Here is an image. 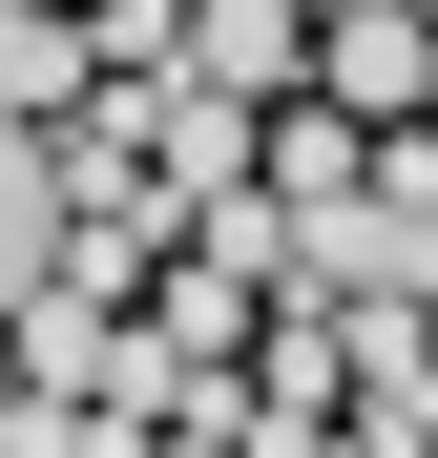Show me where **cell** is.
<instances>
[{
	"instance_id": "cell-1",
	"label": "cell",
	"mask_w": 438,
	"mask_h": 458,
	"mask_svg": "<svg viewBox=\"0 0 438 458\" xmlns=\"http://www.w3.org/2000/svg\"><path fill=\"white\" fill-rule=\"evenodd\" d=\"M313 84L355 125H417L438 105V0H334V21H313Z\"/></svg>"
},
{
	"instance_id": "cell-2",
	"label": "cell",
	"mask_w": 438,
	"mask_h": 458,
	"mask_svg": "<svg viewBox=\"0 0 438 458\" xmlns=\"http://www.w3.org/2000/svg\"><path fill=\"white\" fill-rule=\"evenodd\" d=\"M63 229H84V167H63V125H21V105H0V313L63 271Z\"/></svg>"
},
{
	"instance_id": "cell-3",
	"label": "cell",
	"mask_w": 438,
	"mask_h": 458,
	"mask_svg": "<svg viewBox=\"0 0 438 458\" xmlns=\"http://www.w3.org/2000/svg\"><path fill=\"white\" fill-rule=\"evenodd\" d=\"M188 84L292 105V84H313V0H188Z\"/></svg>"
},
{
	"instance_id": "cell-4",
	"label": "cell",
	"mask_w": 438,
	"mask_h": 458,
	"mask_svg": "<svg viewBox=\"0 0 438 458\" xmlns=\"http://www.w3.org/2000/svg\"><path fill=\"white\" fill-rule=\"evenodd\" d=\"M84 84H105V42H84V0H0V105H21V125H63Z\"/></svg>"
},
{
	"instance_id": "cell-5",
	"label": "cell",
	"mask_w": 438,
	"mask_h": 458,
	"mask_svg": "<svg viewBox=\"0 0 438 458\" xmlns=\"http://www.w3.org/2000/svg\"><path fill=\"white\" fill-rule=\"evenodd\" d=\"M271 188H292V208H334V188H376V125H355L334 84H292V105H271Z\"/></svg>"
},
{
	"instance_id": "cell-6",
	"label": "cell",
	"mask_w": 438,
	"mask_h": 458,
	"mask_svg": "<svg viewBox=\"0 0 438 458\" xmlns=\"http://www.w3.org/2000/svg\"><path fill=\"white\" fill-rule=\"evenodd\" d=\"M21 396H42V375H21V313H0V437H21Z\"/></svg>"
},
{
	"instance_id": "cell-7",
	"label": "cell",
	"mask_w": 438,
	"mask_h": 458,
	"mask_svg": "<svg viewBox=\"0 0 438 458\" xmlns=\"http://www.w3.org/2000/svg\"><path fill=\"white\" fill-rule=\"evenodd\" d=\"M313 21H334V0H313Z\"/></svg>"
}]
</instances>
